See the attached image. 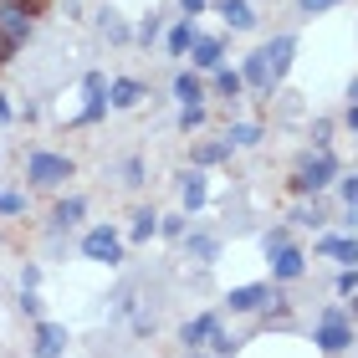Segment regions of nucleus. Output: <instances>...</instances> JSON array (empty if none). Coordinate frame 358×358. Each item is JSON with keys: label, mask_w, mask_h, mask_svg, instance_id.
I'll return each instance as SVG.
<instances>
[{"label": "nucleus", "mask_w": 358, "mask_h": 358, "mask_svg": "<svg viewBox=\"0 0 358 358\" xmlns=\"http://www.w3.org/2000/svg\"><path fill=\"white\" fill-rule=\"evenodd\" d=\"M225 143H231V149H256V143H262V128L256 123H231L225 128Z\"/></svg>", "instance_id": "nucleus-21"}, {"label": "nucleus", "mask_w": 358, "mask_h": 358, "mask_svg": "<svg viewBox=\"0 0 358 358\" xmlns=\"http://www.w3.org/2000/svg\"><path fill=\"white\" fill-rule=\"evenodd\" d=\"M179 200H185V215L205 210V200H210V185H205V174H200V169L179 174Z\"/></svg>", "instance_id": "nucleus-13"}, {"label": "nucleus", "mask_w": 358, "mask_h": 358, "mask_svg": "<svg viewBox=\"0 0 358 358\" xmlns=\"http://www.w3.org/2000/svg\"><path fill=\"white\" fill-rule=\"evenodd\" d=\"M10 118V103H6V97H0V123H6Z\"/></svg>", "instance_id": "nucleus-42"}, {"label": "nucleus", "mask_w": 358, "mask_h": 358, "mask_svg": "<svg viewBox=\"0 0 358 358\" xmlns=\"http://www.w3.org/2000/svg\"><path fill=\"white\" fill-rule=\"evenodd\" d=\"M179 241H185V251L194 256V262H205V266L220 256V241H215V236H205V231H185Z\"/></svg>", "instance_id": "nucleus-17"}, {"label": "nucleus", "mask_w": 358, "mask_h": 358, "mask_svg": "<svg viewBox=\"0 0 358 358\" xmlns=\"http://www.w3.org/2000/svg\"><path fill=\"white\" fill-rule=\"evenodd\" d=\"M358 292V266H343L338 271V297H353Z\"/></svg>", "instance_id": "nucleus-33"}, {"label": "nucleus", "mask_w": 358, "mask_h": 358, "mask_svg": "<svg viewBox=\"0 0 358 358\" xmlns=\"http://www.w3.org/2000/svg\"><path fill=\"white\" fill-rule=\"evenodd\" d=\"M31 353L36 358H62L67 353V328H62V322H36V343H31Z\"/></svg>", "instance_id": "nucleus-9"}, {"label": "nucleus", "mask_w": 358, "mask_h": 358, "mask_svg": "<svg viewBox=\"0 0 358 358\" xmlns=\"http://www.w3.org/2000/svg\"><path fill=\"white\" fill-rule=\"evenodd\" d=\"M189 62H194V67H205V72H215L220 62H225V41L220 36H200V41L189 46Z\"/></svg>", "instance_id": "nucleus-15"}, {"label": "nucleus", "mask_w": 358, "mask_h": 358, "mask_svg": "<svg viewBox=\"0 0 358 358\" xmlns=\"http://www.w3.org/2000/svg\"><path fill=\"white\" fill-rule=\"evenodd\" d=\"M220 15H225L231 31H251L256 26V6L251 0H220Z\"/></svg>", "instance_id": "nucleus-18"}, {"label": "nucleus", "mask_w": 358, "mask_h": 358, "mask_svg": "<svg viewBox=\"0 0 358 358\" xmlns=\"http://www.w3.org/2000/svg\"><path fill=\"white\" fill-rule=\"evenodd\" d=\"M333 6H343V0H297L302 15H322V10H333Z\"/></svg>", "instance_id": "nucleus-34"}, {"label": "nucleus", "mask_w": 358, "mask_h": 358, "mask_svg": "<svg viewBox=\"0 0 358 358\" xmlns=\"http://www.w3.org/2000/svg\"><path fill=\"white\" fill-rule=\"evenodd\" d=\"M143 97H149V87H143V83H134V77H118V83H108V108H118V113L138 108Z\"/></svg>", "instance_id": "nucleus-12"}, {"label": "nucleus", "mask_w": 358, "mask_h": 358, "mask_svg": "<svg viewBox=\"0 0 358 358\" xmlns=\"http://www.w3.org/2000/svg\"><path fill=\"white\" fill-rule=\"evenodd\" d=\"M348 128L358 134V103H348Z\"/></svg>", "instance_id": "nucleus-40"}, {"label": "nucleus", "mask_w": 358, "mask_h": 358, "mask_svg": "<svg viewBox=\"0 0 358 358\" xmlns=\"http://www.w3.org/2000/svg\"><path fill=\"white\" fill-rule=\"evenodd\" d=\"M174 97L179 108H205V83L194 72H174Z\"/></svg>", "instance_id": "nucleus-16"}, {"label": "nucleus", "mask_w": 358, "mask_h": 358, "mask_svg": "<svg viewBox=\"0 0 358 358\" xmlns=\"http://www.w3.org/2000/svg\"><path fill=\"white\" fill-rule=\"evenodd\" d=\"M123 185H134V189L143 185V159H138V154H134V159H123Z\"/></svg>", "instance_id": "nucleus-31"}, {"label": "nucleus", "mask_w": 358, "mask_h": 358, "mask_svg": "<svg viewBox=\"0 0 358 358\" xmlns=\"http://www.w3.org/2000/svg\"><path fill=\"white\" fill-rule=\"evenodd\" d=\"M338 194H343L348 210H358V174H343V179H338Z\"/></svg>", "instance_id": "nucleus-30"}, {"label": "nucleus", "mask_w": 358, "mask_h": 358, "mask_svg": "<svg viewBox=\"0 0 358 358\" xmlns=\"http://www.w3.org/2000/svg\"><path fill=\"white\" fill-rule=\"evenodd\" d=\"M292 52H297V36H271V41L262 46V57H266V67H271V87L287 77V67H292Z\"/></svg>", "instance_id": "nucleus-8"}, {"label": "nucleus", "mask_w": 358, "mask_h": 358, "mask_svg": "<svg viewBox=\"0 0 358 358\" xmlns=\"http://www.w3.org/2000/svg\"><path fill=\"white\" fill-rule=\"evenodd\" d=\"M317 251H322V256H338L343 266H358V236H328Z\"/></svg>", "instance_id": "nucleus-20"}, {"label": "nucleus", "mask_w": 358, "mask_h": 358, "mask_svg": "<svg viewBox=\"0 0 358 358\" xmlns=\"http://www.w3.org/2000/svg\"><path fill=\"white\" fill-rule=\"evenodd\" d=\"M21 210H26L21 194H0V215H21Z\"/></svg>", "instance_id": "nucleus-35"}, {"label": "nucleus", "mask_w": 358, "mask_h": 358, "mask_svg": "<svg viewBox=\"0 0 358 358\" xmlns=\"http://www.w3.org/2000/svg\"><path fill=\"white\" fill-rule=\"evenodd\" d=\"M83 215H87V200H83V194H67V200H57V210H52V236L72 231Z\"/></svg>", "instance_id": "nucleus-14"}, {"label": "nucleus", "mask_w": 358, "mask_h": 358, "mask_svg": "<svg viewBox=\"0 0 358 358\" xmlns=\"http://www.w3.org/2000/svg\"><path fill=\"white\" fill-rule=\"evenodd\" d=\"M189 358H205V353H189Z\"/></svg>", "instance_id": "nucleus-45"}, {"label": "nucleus", "mask_w": 358, "mask_h": 358, "mask_svg": "<svg viewBox=\"0 0 358 358\" xmlns=\"http://www.w3.org/2000/svg\"><path fill=\"white\" fill-rule=\"evenodd\" d=\"M10 52H15V46H10L6 36H0V62H10Z\"/></svg>", "instance_id": "nucleus-41"}, {"label": "nucleus", "mask_w": 358, "mask_h": 358, "mask_svg": "<svg viewBox=\"0 0 358 358\" xmlns=\"http://www.w3.org/2000/svg\"><path fill=\"white\" fill-rule=\"evenodd\" d=\"M185 220H189V215H159V236L179 241V236H185Z\"/></svg>", "instance_id": "nucleus-28"}, {"label": "nucleus", "mask_w": 358, "mask_h": 358, "mask_svg": "<svg viewBox=\"0 0 358 358\" xmlns=\"http://www.w3.org/2000/svg\"><path fill=\"white\" fill-rule=\"evenodd\" d=\"M83 256L97 266H118L123 262V236L113 231V225H92V231L83 236Z\"/></svg>", "instance_id": "nucleus-4"}, {"label": "nucleus", "mask_w": 358, "mask_h": 358, "mask_svg": "<svg viewBox=\"0 0 358 358\" xmlns=\"http://www.w3.org/2000/svg\"><path fill=\"white\" fill-rule=\"evenodd\" d=\"M205 128V108H179V134H194Z\"/></svg>", "instance_id": "nucleus-27"}, {"label": "nucleus", "mask_w": 358, "mask_h": 358, "mask_svg": "<svg viewBox=\"0 0 358 358\" xmlns=\"http://www.w3.org/2000/svg\"><path fill=\"white\" fill-rule=\"evenodd\" d=\"M159 236V215L154 210H134V225H128V241H154Z\"/></svg>", "instance_id": "nucleus-23"}, {"label": "nucleus", "mask_w": 358, "mask_h": 358, "mask_svg": "<svg viewBox=\"0 0 358 358\" xmlns=\"http://www.w3.org/2000/svg\"><path fill=\"white\" fill-rule=\"evenodd\" d=\"M210 6V0H179V10H185V21H194V15H200Z\"/></svg>", "instance_id": "nucleus-39"}, {"label": "nucleus", "mask_w": 358, "mask_h": 358, "mask_svg": "<svg viewBox=\"0 0 358 358\" xmlns=\"http://www.w3.org/2000/svg\"><path fill=\"white\" fill-rule=\"evenodd\" d=\"M194 41H200V31H194V21H179V26L169 31V57H185Z\"/></svg>", "instance_id": "nucleus-22"}, {"label": "nucleus", "mask_w": 358, "mask_h": 358, "mask_svg": "<svg viewBox=\"0 0 358 358\" xmlns=\"http://www.w3.org/2000/svg\"><path fill=\"white\" fill-rule=\"evenodd\" d=\"M21 313L41 322V297H36V287H21Z\"/></svg>", "instance_id": "nucleus-32"}, {"label": "nucleus", "mask_w": 358, "mask_h": 358, "mask_svg": "<svg viewBox=\"0 0 358 358\" xmlns=\"http://www.w3.org/2000/svg\"><path fill=\"white\" fill-rule=\"evenodd\" d=\"M97 31H103L108 41H134V31H128L123 10H113V6H103V10H97Z\"/></svg>", "instance_id": "nucleus-19"}, {"label": "nucleus", "mask_w": 358, "mask_h": 358, "mask_svg": "<svg viewBox=\"0 0 358 358\" xmlns=\"http://www.w3.org/2000/svg\"><path fill=\"white\" fill-rule=\"evenodd\" d=\"M262 246H266V256H271L276 246H287V225H276V231H266V241H262Z\"/></svg>", "instance_id": "nucleus-37"}, {"label": "nucleus", "mask_w": 358, "mask_h": 358, "mask_svg": "<svg viewBox=\"0 0 358 358\" xmlns=\"http://www.w3.org/2000/svg\"><path fill=\"white\" fill-rule=\"evenodd\" d=\"M266 297H271V287L251 282V287H231V292H225V307H231V313H262Z\"/></svg>", "instance_id": "nucleus-10"}, {"label": "nucleus", "mask_w": 358, "mask_h": 358, "mask_svg": "<svg viewBox=\"0 0 358 358\" xmlns=\"http://www.w3.org/2000/svg\"><path fill=\"white\" fill-rule=\"evenodd\" d=\"M31 0H0V36H6L10 46L31 41V31H36V21H31Z\"/></svg>", "instance_id": "nucleus-5"}, {"label": "nucleus", "mask_w": 358, "mask_h": 358, "mask_svg": "<svg viewBox=\"0 0 358 358\" xmlns=\"http://www.w3.org/2000/svg\"><path fill=\"white\" fill-rule=\"evenodd\" d=\"M333 179H338V159H333L328 149H317V154H307L302 164H297L292 189H297V194H317V189H328Z\"/></svg>", "instance_id": "nucleus-1"}, {"label": "nucleus", "mask_w": 358, "mask_h": 358, "mask_svg": "<svg viewBox=\"0 0 358 358\" xmlns=\"http://www.w3.org/2000/svg\"><path fill=\"white\" fill-rule=\"evenodd\" d=\"M353 317H358V292H353Z\"/></svg>", "instance_id": "nucleus-43"}, {"label": "nucleus", "mask_w": 358, "mask_h": 358, "mask_svg": "<svg viewBox=\"0 0 358 358\" xmlns=\"http://www.w3.org/2000/svg\"><path fill=\"white\" fill-rule=\"evenodd\" d=\"M210 348H215V353L225 358V353H236V338H225V333H215V338H210Z\"/></svg>", "instance_id": "nucleus-38"}, {"label": "nucleus", "mask_w": 358, "mask_h": 358, "mask_svg": "<svg viewBox=\"0 0 358 358\" xmlns=\"http://www.w3.org/2000/svg\"><path fill=\"white\" fill-rule=\"evenodd\" d=\"M328 134H333V123L317 118V123H313V143H317V149H328Z\"/></svg>", "instance_id": "nucleus-36"}, {"label": "nucleus", "mask_w": 358, "mask_h": 358, "mask_svg": "<svg viewBox=\"0 0 358 358\" xmlns=\"http://www.w3.org/2000/svg\"><path fill=\"white\" fill-rule=\"evenodd\" d=\"M215 333H220V317H215V313H200V317H189L185 328H179V343H185L189 353H200Z\"/></svg>", "instance_id": "nucleus-7"}, {"label": "nucleus", "mask_w": 358, "mask_h": 358, "mask_svg": "<svg viewBox=\"0 0 358 358\" xmlns=\"http://www.w3.org/2000/svg\"><path fill=\"white\" fill-rule=\"evenodd\" d=\"M313 343L322 348V353H343V348H353V328H348V313L338 302H328L322 307V317H317V333H313Z\"/></svg>", "instance_id": "nucleus-2"}, {"label": "nucleus", "mask_w": 358, "mask_h": 358, "mask_svg": "<svg viewBox=\"0 0 358 358\" xmlns=\"http://www.w3.org/2000/svg\"><path fill=\"white\" fill-rule=\"evenodd\" d=\"M353 103H358V83H353Z\"/></svg>", "instance_id": "nucleus-44"}, {"label": "nucleus", "mask_w": 358, "mask_h": 358, "mask_svg": "<svg viewBox=\"0 0 358 358\" xmlns=\"http://www.w3.org/2000/svg\"><path fill=\"white\" fill-rule=\"evenodd\" d=\"M26 179L41 189H57L62 179H72V159L67 154H52V149H31L26 154Z\"/></svg>", "instance_id": "nucleus-3"}, {"label": "nucleus", "mask_w": 358, "mask_h": 358, "mask_svg": "<svg viewBox=\"0 0 358 358\" xmlns=\"http://www.w3.org/2000/svg\"><path fill=\"white\" fill-rule=\"evenodd\" d=\"M292 220H297V225H322L328 215H322V205L313 200V205H297V215H292Z\"/></svg>", "instance_id": "nucleus-29"}, {"label": "nucleus", "mask_w": 358, "mask_h": 358, "mask_svg": "<svg viewBox=\"0 0 358 358\" xmlns=\"http://www.w3.org/2000/svg\"><path fill=\"white\" fill-rule=\"evenodd\" d=\"M220 159H231V143H200V149H194V164L200 169H210V164H220Z\"/></svg>", "instance_id": "nucleus-25"}, {"label": "nucleus", "mask_w": 358, "mask_h": 358, "mask_svg": "<svg viewBox=\"0 0 358 358\" xmlns=\"http://www.w3.org/2000/svg\"><path fill=\"white\" fill-rule=\"evenodd\" d=\"M302 271H307V256L297 246H276L271 251V276H276V282H297Z\"/></svg>", "instance_id": "nucleus-11"}, {"label": "nucleus", "mask_w": 358, "mask_h": 358, "mask_svg": "<svg viewBox=\"0 0 358 358\" xmlns=\"http://www.w3.org/2000/svg\"><path fill=\"white\" fill-rule=\"evenodd\" d=\"M83 97H87V103H83V113H77V128H87V123H97L108 113V77L103 72H87L83 77Z\"/></svg>", "instance_id": "nucleus-6"}, {"label": "nucleus", "mask_w": 358, "mask_h": 358, "mask_svg": "<svg viewBox=\"0 0 358 358\" xmlns=\"http://www.w3.org/2000/svg\"><path fill=\"white\" fill-rule=\"evenodd\" d=\"M159 31H164V21H159V15L149 10V15H143V21H138V31H134V41H143V46H154V41H159Z\"/></svg>", "instance_id": "nucleus-26"}, {"label": "nucleus", "mask_w": 358, "mask_h": 358, "mask_svg": "<svg viewBox=\"0 0 358 358\" xmlns=\"http://www.w3.org/2000/svg\"><path fill=\"white\" fill-rule=\"evenodd\" d=\"M215 92H220V97H241V92H246L241 72H236V67H215Z\"/></svg>", "instance_id": "nucleus-24"}]
</instances>
